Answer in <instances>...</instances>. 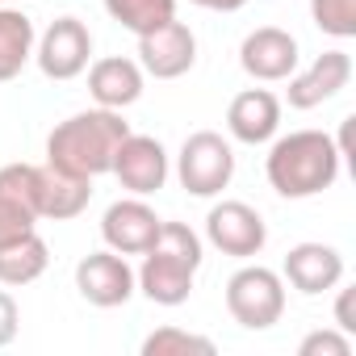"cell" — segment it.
<instances>
[{"mask_svg": "<svg viewBox=\"0 0 356 356\" xmlns=\"http://www.w3.org/2000/svg\"><path fill=\"white\" fill-rule=\"evenodd\" d=\"M352 298H356V289H339V302H335V327L339 331H356V318H352Z\"/></svg>", "mask_w": 356, "mask_h": 356, "instance_id": "484cf974", "label": "cell"}, {"mask_svg": "<svg viewBox=\"0 0 356 356\" xmlns=\"http://www.w3.org/2000/svg\"><path fill=\"white\" fill-rule=\"evenodd\" d=\"M105 13L122 30L143 38V34H151V30H159L176 17V0H105Z\"/></svg>", "mask_w": 356, "mask_h": 356, "instance_id": "44dd1931", "label": "cell"}, {"mask_svg": "<svg viewBox=\"0 0 356 356\" xmlns=\"http://www.w3.org/2000/svg\"><path fill=\"white\" fill-rule=\"evenodd\" d=\"M281 281H289L306 298H318V293H327L343 281V256L331 243H298V248L285 252Z\"/></svg>", "mask_w": 356, "mask_h": 356, "instance_id": "4fadbf2b", "label": "cell"}, {"mask_svg": "<svg viewBox=\"0 0 356 356\" xmlns=\"http://www.w3.org/2000/svg\"><path fill=\"white\" fill-rule=\"evenodd\" d=\"M34 59L47 80H76L92 59V34L80 17H59L34 42Z\"/></svg>", "mask_w": 356, "mask_h": 356, "instance_id": "8992f818", "label": "cell"}, {"mask_svg": "<svg viewBox=\"0 0 356 356\" xmlns=\"http://www.w3.org/2000/svg\"><path fill=\"white\" fill-rule=\"evenodd\" d=\"M17 327H22V310L9 289H0V348H9L17 339Z\"/></svg>", "mask_w": 356, "mask_h": 356, "instance_id": "d4e9b609", "label": "cell"}, {"mask_svg": "<svg viewBox=\"0 0 356 356\" xmlns=\"http://www.w3.org/2000/svg\"><path fill=\"white\" fill-rule=\"evenodd\" d=\"M159 222H163V218H159L143 197H126V202H113V206L105 210L101 235H105V243H109L113 252H122V256H143V252L155 243Z\"/></svg>", "mask_w": 356, "mask_h": 356, "instance_id": "5bb4252c", "label": "cell"}, {"mask_svg": "<svg viewBox=\"0 0 356 356\" xmlns=\"http://www.w3.org/2000/svg\"><path fill=\"white\" fill-rule=\"evenodd\" d=\"M76 289L88 306L113 310V306H126L138 285H134V268L126 264V256L109 248V252H88L76 264Z\"/></svg>", "mask_w": 356, "mask_h": 356, "instance_id": "ba28073f", "label": "cell"}, {"mask_svg": "<svg viewBox=\"0 0 356 356\" xmlns=\"http://www.w3.org/2000/svg\"><path fill=\"white\" fill-rule=\"evenodd\" d=\"M0 5H13V0H0Z\"/></svg>", "mask_w": 356, "mask_h": 356, "instance_id": "83f0119b", "label": "cell"}, {"mask_svg": "<svg viewBox=\"0 0 356 356\" xmlns=\"http://www.w3.org/2000/svg\"><path fill=\"white\" fill-rule=\"evenodd\" d=\"M239 63L252 80H264V84H277V80H289L298 72V38L281 26H260L243 38L239 47Z\"/></svg>", "mask_w": 356, "mask_h": 356, "instance_id": "7c38bea8", "label": "cell"}, {"mask_svg": "<svg viewBox=\"0 0 356 356\" xmlns=\"http://www.w3.org/2000/svg\"><path fill=\"white\" fill-rule=\"evenodd\" d=\"M348 80H352V59H348V51H323L306 72H293V76H289L285 97H289L293 109H314V105L339 97V92L348 88Z\"/></svg>", "mask_w": 356, "mask_h": 356, "instance_id": "9a60e30c", "label": "cell"}, {"mask_svg": "<svg viewBox=\"0 0 356 356\" xmlns=\"http://www.w3.org/2000/svg\"><path fill=\"white\" fill-rule=\"evenodd\" d=\"M310 17L331 38H356V0H310Z\"/></svg>", "mask_w": 356, "mask_h": 356, "instance_id": "603a6c76", "label": "cell"}, {"mask_svg": "<svg viewBox=\"0 0 356 356\" xmlns=\"http://www.w3.org/2000/svg\"><path fill=\"white\" fill-rule=\"evenodd\" d=\"M38 227V168L5 163L0 168V243H13Z\"/></svg>", "mask_w": 356, "mask_h": 356, "instance_id": "9c48e42d", "label": "cell"}, {"mask_svg": "<svg viewBox=\"0 0 356 356\" xmlns=\"http://www.w3.org/2000/svg\"><path fill=\"white\" fill-rule=\"evenodd\" d=\"M34 22L13 5H0V84L22 76V67L34 59Z\"/></svg>", "mask_w": 356, "mask_h": 356, "instance_id": "ffe728a7", "label": "cell"}, {"mask_svg": "<svg viewBox=\"0 0 356 356\" xmlns=\"http://www.w3.org/2000/svg\"><path fill=\"white\" fill-rule=\"evenodd\" d=\"M92 202V181L88 176H72V172H59L51 163L38 168V218H55V222H67V218H80Z\"/></svg>", "mask_w": 356, "mask_h": 356, "instance_id": "e0dca14e", "label": "cell"}, {"mask_svg": "<svg viewBox=\"0 0 356 356\" xmlns=\"http://www.w3.org/2000/svg\"><path fill=\"white\" fill-rule=\"evenodd\" d=\"M109 172L122 181V189H130L134 197H151V193H159L168 185V151L151 134H126Z\"/></svg>", "mask_w": 356, "mask_h": 356, "instance_id": "30bf717a", "label": "cell"}, {"mask_svg": "<svg viewBox=\"0 0 356 356\" xmlns=\"http://www.w3.org/2000/svg\"><path fill=\"white\" fill-rule=\"evenodd\" d=\"M143 356H214V339L185 327H159L143 339Z\"/></svg>", "mask_w": 356, "mask_h": 356, "instance_id": "7402d4cb", "label": "cell"}, {"mask_svg": "<svg viewBox=\"0 0 356 356\" xmlns=\"http://www.w3.org/2000/svg\"><path fill=\"white\" fill-rule=\"evenodd\" d=\"M51 264V248L38 231L13 239V243H0V285L9 289H22L30 281H38Z\"/></svg>", "mask_w": 356, "mask_h": 356, "instance_id": "d6986e66", "label": "cell"}, {"mask_svg": "<svg viewBox=\"0 0 356 356\" xmlns=\"http://www.w3.org/2000/svg\"><path fill=\"white\" fill-rule=\"evenodd\" d=\"M189 5H197V9H214V13H235V9L248 5V0H189Z\"/></svg>", "mask_w": 356, "mask_h": 356, "instance_id": "4316f807", "label": "cell"}, {"mask_svg": "<svg viewBox=\"0 0 356 356\" xmlns=\"http://www.w3.org/2000/svg\"><path fill=\"white\" fill-rule=\"evenodd\" d=\"M88 92L101 109H126L143 97V67L134 59L109 55L88 67Z\"/></svg>", "mask_w": 356, "mask_h": 356, "instance_id": "ac0fdd59", "label": "cell"}, {"mask_svg": "<svg viewBox=\"0 0 356 356\" xmlns=\"http://www.w3.org/2000/svg\"><path fill=\"white\" fill-rule=\"evenodd\" d=\"M206 239L235 260H252L264 252L268 243V227L260 218V210H252L248 202H218L206 214Z\"/></svg>", "mask_w": 356, "mask_h": 356, "instance_id": "52a82bcc", "label": "cell"}, {"mask_svg": "<svg viewBox=\"0 0 356 356\" xmlns=\"http://www.w3.org/2000/svg\"><path fill=\"white\" fill-rule=\"evenodd\" d=\"M193 63H197V38L176 17L138 38V67L155 80H181Z\"/></svg>", "mask_w": 356, "mask_h": 356, "instance_id": "8fae6325", "label": "cell"}, {"mask_svg": "<svg viewBox=\"0 0 356 356\" xmlns=\"http://www.w3.org/2000/svg\"><path fill=\"white\" fill-rule=\"evenodd\" d=\"M339 147L331 134L323 130H293L285 138H277L268 147V159H264V172H268V185L289 197V202H302V197H318L335 185L339 176Z\"/></svg>", "mask_w": 356, "mask_h": 356, "instance_id": "7a4b0ae2", "label": "cell"}, {"mask_svg": "<svg viewBox=\"0 0 356 356\" xmlns=\"http://www.w3.org/2000/svg\"><path fill=\"white\" fill-rule=\"evenodd\" d=\"M197 268H202V239H197V231H189L185 222H159V235L143 252L134 285L155 306H181L193 293Z\"/></svg>", "mask_w": 356, "mask_h": 356, "instance_id": "3957f363", "label": "cell"}, {"mask_svg": "<svg viewBox=\"0 0 356 356\" xmlns=\"http://www.w3.org/2000/svg\"><path fill=\"white\" fill-rule=\"evenodd\" d=\"M227 310L248 331H268L285 314V281L264 264H243L227 281Z\"/></svg>", "mask_w": 356, "mask_h": 356, "instance_id": "277c9868", "label": "cell"}, {"mask_svg": "<svg viewBox=\"0 0 356 356\" xmlns=\"http://www.w3.org/2000/svg\"><path fill=\"white\" fill-rule=\"evenodd\" d=\"M281 126V101L268 92V88H243L231 109H227V130L231 138L248 143V147H260L277 134Z\"/></svg>", "mask_w": 356, "mask_h": 356, "instance_id": "2e32d148", "label": "cell"}, {"mask_svg": "<svg viewBox=\"0 0 356 356\" xmlns=\"http://www.w3.org/2000/svg\"><path fill=\"white\" fill-rule=\"evenodd\" d=\"M176 176H181V189L193 197H218L231 176H235V151L222 134L214 130H197L185 138L181 155H176Z\"/></svg>", "mask_w": 356, "mask_h": 356, "instance_id": "5b68a950", "label": "cell"}, {"mask_svg": "<svg viewBox=\"0 0 356 356\" xmlns=\"http://www.w3.org/2000/svg\"><path fill=\"white\" fill-rule=\"evenodd\" d=\"M130 134V126L122 122V109H84L67 122H59L47 134V163L72 176H105L113 168V155L122 147V138Z\"/></svg>", "mask_w": 356, "mask_h": 356, "instance_id": "6da1fadb", "label": "cell"}, {"mask_svg": "<svg viewBox=\"0 0 356 356\" xmlns=\"http://www.w3.org/2000/svg\"><path fill=\"white\" fill-rule=\"evenodd\" d=\"M298 356H352V335L348 331H310L298 343Z\"/></svg>", "mask_w": 356, "mask_h": 356, "instance_id": "cb8c5ba5", "label": "cell"}]
</instances>
